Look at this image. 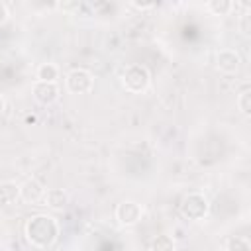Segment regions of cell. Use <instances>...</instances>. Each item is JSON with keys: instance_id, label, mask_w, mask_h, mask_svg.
I'll return each mask as SVG.
<instances>
[{"instance_id": "cell-10", "label": "cell", "mask_w": 251, "mask_h": 251, "mask_svg": "<svg viewBox=\"0 0 251 251\" xmlns=\"http://www.w3.org/2000/svg\"><path fill=\"white\" fill-rule=\"evenodd\" d=\"M20 198V184L6 180L0 182V204H14Z\"/></svg>"}, {"instance_id": "cell-12", "label": "cell", "mask_w": 251, "mask_h": 251, "mask_svg": "<svg viewBox=\"0 0 251 251\" xmlns=\"http://www.w3.org/2000/svg\"><path fill=\"white\" fill-rule=\"evenodd\" d=\"M233 8H235V4L229 0H208L206 2V10L212 12L214 16H227Z\"/></svg>"}, {"instance_id": "cell-1", "label": "cell", "mask_w": 251, "mask_h": 251, "mask_svg": "<svg viewBox=\"0 0 251 251\" xmlns=\"http://www.w3.org/2000/svg\"><path fill=\"white\" fill-rule=\"evenodd\" d=\"M24 233H25L27 243H31L37 249H47L57 241L59 224L49 214H35L25 222Z\"/></svg>"}, {"instance_id": "cell-7", "label": "cell", "mask_w": 251, "mask_h": 251, "mask_svg": "<svg viewBox=\"0 0 251 251\" xmlns=\"http://www.w3.org/2000/svg\"><path fill=\"white\" fill-rule=\"evenodd\" d=\"M45 196V186L37 178H25L20 184V200L25 204H37Z\"/></svg>"}, {"instance_id": "cell-11", "label": "cell", "mask_w": 251, "mask_h": 251, "mask_svg": "<svg viewBox=\"0 0 251 251\" xmlns=\"http://www.w3.org/2000/svg\"><path fill=\"white\" fill-rule=\"evenodd\" d=\"M35 76L41 82H57V78H59V67L55 63H41L37 67V71H35Z\"/></svg>"}, {"instance_id": "cell-17", "label": "cell", "mask_w": 251, "mask_h": 251, "mask_svg": "<svg viewBox=\"0 0 251 251\" xmlns=\"http://www.w3.org/2000/svg\"><path fill=\"white\" fill-rule=\"evenodd\" d=\"M8 16H10V12H8L6 4H4V2H0V27L8 22Z\"/></svg>"}, {"instance_id": "cell-4", "label": "cell", "mask_w": 251, "mask_h": 251, "mask_svg": "<svg viewBox=\"0 0 251 251\" xmlns=\"http://www.w3.org/2000/svg\"><path fill=\"white\" fill-rule=\"evenodd\" d=\"M65 84H67V90L73 94H86L94 86V76L86 69H73L67 73Z\"/></svg>"}, {"instance_id": "cell-18", "label": "cell", "mask_w": 251, "mask_h": 251, "mask_svg": "<svg viewBox=\"0 0 251 251\" xmlns=\"http://www.w3.org/2000/svg\"><path fill=\"white\" fill-rule=\"evenodd\" d=\"M131 6L137 8V10H151V8H155L153 2H149V4H143V2H131Z\"/></svg>"}, {"instance_id": "cell-8", "label": "cell", "mask_w": 251, "mask_h": 251, "mask_svg": "<svg viewBox=\"0 0 251 251\" xmlns=\"http://www.w3.org/2000/svg\"><path fill=\"white\" fill-rule=\"evenodd\" d=\"M239 65H241V57H239V53L235 49H222V51H218V55H216V67L222 73H227V75L237 73Z\"/></svg>"}, {"instance_id": "cell-16", "label": "cell", "mask_w": 251, "mask_h": 251, "mask_svg": "<svg viewBox=\"0 0 251 251\" xmlns=\"http://www.w3.org/2000/svg\"><path fill=\"white\" fill-rule=\"evenodd\" d=\"M59 8L63 12H78L80 10V2H63V4H59Z\"/></svg>"}, {"instance_id": "cell-2", "label": "cell", "mask_w": 251, "mask_h": 251, "mask_svg": "<svg viewBox=\"0 0 251 251\" xmlns=\"http://www.w3.org/2000/svg\"><path fill=\"white\" fill-rule=\"evenodd\" d=\"M210 202L202 192H188L180 202V216L188 222H200L208 216Z\"/></svg>"}, {"instance_id": "cell-9", "label": "cell", "mask_w": 251, "mask_h": 251, "mask_svg": "<svg viewBox=\"0 0 251 251\" xmlns=\"http://www.w3.org/2000/svg\"><path fill=\"white\" fill-rule=\"evenodd\" d=\"M43 202H45V206H49L53 210H63L69 204V194L63 188H49V190H45Z\"/></svg>"}, {"instance_id": "cell-13", "label": "cell", "mask_w": 251, "mask_h": 251, "mask_svg": "<svg viewBox=\"0 0 251 251\" xmlns=\"http://www.w3.org/2000/svg\"><path fill=\"white\" fill-rule=\"evenodd\" d=\"M151 251H176V243L171 235L163 233L151 241Z\"/></svg>"}, {"instance_id": "cell-3", "label": "cell", "mask_w": 251, "mask_h": 251, "mask_svg": "<svg viewBox=\"0 0 251 251\" xmlns=\"http://www.w3.org/2000/svg\"><path fill=\"white\" fill-rule=\"evenodd\" d=\"M151 75L143 65H129L122 73V86L131 94H141L149 88Z\"/></svg>"}, {"instance_id": "cell-6", "label": "cell", "mask_w": 251, "mask_h": 251, "mask_svg": "<svg viewBox=\"0 0 251 251\" xmlns=\"http://www.w3.org/2000/svg\"><path fill=\"white\" fill-rule=\"evenodd\" d=\"M59 86L57 82H41V80H35L33 84V98L37 104L41 106H51L59 100Z\"/></svg>"}, {"instance_id": "cell-15", "label": "cell", "mask_w": 251, "mask_h": 251, "mask_svg": "<svg viewBox=\"0 0 251 251\" xmlns=\"http://www.w3.org/2000/svg\"><path fill=\"white\" fill-rule=\"evenodd\" d=\"M237 108L243 116H251V90L245 88L239 96H237Z\"/></svg>"}, {"instance_id": "cell-19", "label": "cell", "mask_w": 251, "mask_h": 251, "mask_svg": "<svg viewBox=\"0 0 251 251\" xmlns=\"http://www.w3.org/2000/svg\"><path fill=\"white\" fill-rule=\"evenodd\" d=\"M4 110H6V102H4V98L0 96V114H2Z\"/></svg>"}, {"instance_id": "cell-5", "label": "cell", "mask_w": 251, "mask_h": 251, "mask_svg": "<svg viewBox=\"0 0 251 251\" xmlns=\"http://www.w3.org/2000/svg\"><path fill=\"white\" fill-rule=\"evenodd\" d=\"M141 216H143V206L135 200H124L116 206V220L124 227H131L139 224Z\"/></svg>"}, {"instance_id": "cell-14", "label": "cell", "mask_w": 251, "mask_h": 251, "mask_svg": "<svg viewBox=\"0 0 251 251\" xmlns=\"http://www.w3.org/2000/svg\"><path fill=\"white\" fill-rule=\"evenodd\" d=\"M249 249H251V243L243 235H231L226 241V251H249Z\"/></svg>"}]
</instances>
